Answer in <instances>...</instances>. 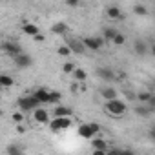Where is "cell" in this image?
Returning a JSON list of instances; mask_svg holds the SVG:
<instances>
[{
    "label": "cell",
    "mask_w": 155,
    "mask_h": 155,
    "mask_svg": "<svg viewBox=\"0 0 155 155\" xmlns=\"http://www.w3.org/2000/svg\"><path fill=\"white\" fill-rule=\"evenodd\" d=\"M151 97H153V95H151L150 91H140V93L137 95V99H139V102H142V104H148Z\"/></svg>",
    "instance_id": "22"
},
{
    "label": "cell",
    "mask_w": 155,
    "mask_h": 155,
    "mask_svg": "<svg viewBox=\"0 0 155 155\" xmlns=\"http://www.w3.org/2000/svg\"><path fill=\"white\" fill-rule=\"evenodd\" d=\"M18 106L22 111H35V110H38L40 102L35 99V95H28V97L18 99Z\"/></svg>",
    "instance_id": "1"
},
{
    "label": "cell",
    "mask_w": 155,
    "mask_h": 155,
    "mask_svg": "<svg viewBox=\"0 0 155 155\" xmlns=\"http://www.w3.org/2000/svg\"><path fill=\"white\" fill-rule=\"evenodd\" d=\"M33 117H35V120H37L38 124H48V122H49V115H48V111H46L44 108H38V110H35Z\"/></svg>",
    "instance_id": "9"
},
{
    "label": "cell",
    "mask_w": 155,
    "mask_h": 155,
    "mask_svg": "<svg viewBox=\"0 0 155 155\" xmlns=\"http://www.w3.org/2000/svg\"><path fill=\"white\" fill-rule=\"evenodd\" d=\"M33 95H35V99H37L40 104H48V102H49V91H48L46 88H38Z\"/></svg>",
    "instance_id": "10"
},
{
    "label": "cell",
    "mask_w": 155,
    "mask_h": 155,
    "mask_svg": "<svg viewBox=\"0 0 155 155\" xmlns=\"http://www.w3.org/2000/svg\"><path fill=\"white\" fill-rule=\"evenodd\" d=\"M69 8H77V6H79V2H77V0H68V2H66Z\"/></svg>",
    "instance_id": "32"
},
{
    "label": "cell",
    "mask_w": 155,
    "mask_h": 155,
    "mask_svg": "<svg viewBox=\"0 0 155 155\" xmlns=\"http://www.w3.org/2000/svg\"><path fill=\"white\" fill-rule=\"evenodd\" d=\"M73 111L69 110V108H66V106H57L55 108V111H53V115H55V119H58V117H69Z\"/></svg>",
    "instance_id": "15"
},
{
    "label": "cell",
    "mask_w": 155,
    "mask_h": 155,
    "mask_svg": "<svg viewBox=\"0 0 155 155\" xmlns=\"http://www.w3.org/2000/svg\"><path fill=\"white\" fill-rule=\"evenodd\" d=\"M58 55H62V57H69V55H71V49H69L68 46H60V48H58Z\"/></svg>",
    "instance_id": "27"
},
{
    "label": "cell",
    "mask_w": 155,
    "mask_h": 155,
    "mask_svg": "<svg viewBox=\"0 0 155 155\" xmlns=\"http://www.w3.org/2000/svg\"><path fill=\"white\" fill-rule=\"evenodd\" d=\"M124 42H126V38H124V35H120V33L113 38V44H117V46H122Z\"/></svg>",
    "instance_id": "29"
},
{
    "label": "cell",
    "mask_w": 155,
    "mask_h": 155,
    "mask_svg": "<svg viewBox=\"0 0 155 155\" xmlns=\"http://www.w3.org/2000/svg\"><path fill=\"white\" fill-rule=\"evenodd\" d=\"M35 42H44V35H42V33L37 35V37H35Z\"/></svg>",
    "instance_id": "36"
},
{
    "label": "cell",
    "mask_w": 155,
    "mask_h": 155,
    "mask_svg": "<svg viewBox=\"0 0 155 155\" xmlns=\"http://www.w3.org/2000/svg\"><path fill=\"white\" fill-rule=\"evenodd\" d=\"M79 135L82 137V139H91L97 131H101V126L97 124V122H90V124H81L79 126Z\"/></svg>",
    "instance_id": "3"
},
{
    "label": "cell",
    "mask_w": 155,
    "mask_h": 155,
    "mask_svg": "<svg viewBox=\"0 0 155 155\" xmlns=\"http://www.w3.org/2000/svg\"><path fill=\"white\" fill-rule=\"evenodd\" d=\"M68 48L71 49V53H77V55H82L84 51H86V46H84V42H81V40H69L68 42Z\"/></svg>",
    "instance_id": "8"
},
{
    "label": "cell",
    "mask_w": 155,
    "mask_h": 155,
    "mask_svg": "<svg viewBox=\"0 0 155 155\" xmlns=\"http://www.w3.org/2000/svg\"><path fill=\"white\" fill-rule=\"evenodd\" d=\"M106 13H108V17H110V18H113V20H117V18H122V13H120V9H119L117 6H110Z\"/></svg>",
    "instance_id": "16"
},
{
    "label": "cell",
    "mask_w": 155,
    "mask_h": 155,
    "mask_svg": "<svg viewBox=\"0 0 155 155\" xmlns=\"http://www.w3.org/2000/svg\"><path fill=\"white\" fill-rule=\"evenodd\" d=\"M13 84H15V81L11 79L9 75H0V86H2V88H11Z\"/></svg>",
    "instance_id": "18"
},
{
    "label": "cell",
    "mask_w": 155,
    "mask_h": 155,
    "mask_svg": "<svg viewBox=\"0 0 155 155\" xmlns=\"http://www.w3.org/2000/svg\"><path fill=\"white\" fill-rule=\"evenodd\" d=\"M93 155H108V151H102V150H95Z\"/></svg>",
    "instance_id": "37"
},
{
    "label": "cell",
    "mask_w": 155,
    "mask_h": 155,
    "mask_svg": "<svg viewBox=\"0 0 155 155\" xmlns=\"http://www.w3.org/2000/svg\"><path fill=\"white\" fill-rule=\"evenodd\" d=\"M51 31H53L55 35H64V33L68 31V26H66L64 22H57V24L51 26Z\"/></svg>",
    "instance_id": "17"
},
{
    "label": "cell",
    "mask_w": 155,
    "mask_h": 155,
    "mask_svg": "<svg viewBox=\"0 0 155 155\" xmlns=\"http://www.w3.org/2000/svg\"><path fill=\"white\" fill-rule=\"evenodd\" d=\"M24 33L26 35H29V37H37V35H40V29H38V26H35V24H24Z\"/></svg>",
    "instance_id": "14"
},
{
    "label": "cell",
    "mask_w": 155,
    "mask_h": 155,
    "mask_svg": "<svg viewBox=\"0 0 155 155\" xmlns=\"http://www.w3.org/2000/svg\"><path fill=\"white\" fill-rule=\"evenodd\" d=\"M91 146H93V150H102V151H106V148H108V144H106L104 139H95V140H91Z\"/></svg>",
    "instance_id": "20"
},
{
    "label": "cell",
    "mask_w": 155,
    "mask_h": 155,
    "mask_svg": "<svg viewBox=\"0 0 155 155\" xmlns=\"http://www.w3.org/2000/svg\"><path fill=\"white\" fill-rule=\"evenodd\" d=\"M101 95H102V99H106V102L117 101V91H115L113 88H102V90H101Z\"/></svg>",
    "instance_id": "12"
},
{
    "label": "cell",
    "mask_w": 155,
    "mask_h": 155,
    "mask_svg": "<svg viewBox=\"0 0 155 155\" xmlns=\"http://www.w3.org/2000/svg\"><path fill=\"white\" fill-rule=\"evenodd\" d=\"M22 120H24V115H22V113H13V122L20 124Z\"/></svg>",
    "instance_id": "30"
},
{
    "label": "cell",
    "mask_w": 155,
    "mask_h": 155,
    "mask_svg": "<svg viewBox=\"0 0 155 155\" xmlns=\"http://www.w3.org/2000/svg\"><path fill=\"white\" fill-rule=\"evenodd\" d=\"M73 77H75V79L79 81V82H84V81L88 79V73H86L84 69H81V68H77V69H75V73H73Z\"/></svg>",
    "instance_id": "21"
},
{
    "label": "cell",
    "mask_w": 155,
    "mask_h": 155,
    "mask_svg": "<svg viewBox=\"0 0 155 155\" xmlns=\"http://www.w3.org/2000/svg\"><path fill=\"white\" fill-rule=\"evenodd\" d=\"M2 48H4V51H6L8 55H11L13 58H17L18 55H22V49H20V46H18V44H15V42H6Z\"/></svg>",
    "instance_id": "6"
},
{
    "label": "cell",
    "mask_w": 155,
    "mask_h": 155,
    "mask_svg": "<svg viewBox=\"0 0 155 155\" xmlns=\"http://www.w3.org/2000/svg\"><path fill=\"white\" fill-rule=\"evenodd\" d=\"M150 51H151V55L155 57V44H151V49H150Z\"/></svg>",
    "instance_id": "39"
},
{
    "label": "cell",
    "mask_w": 155,
    "mask_h": 155,
    "mask_svg": "<svg viewBox=\"0 0 155 155\" xmlns=\"http://www.w3.org/2000/svg\"><path fill=\"white\" fill-rule=\"evenodd\" d=\"M133 49H135V53H137L139 57H144V55L148 53V46H146V42H142V40H135Z\"/></svg>",
    "instance_id": "13"
},
{
    "label": "cell",
    "mask_w": 155,
    "mask_h": 155,
    "mask_svg": "<svg viewBox=\"0 0 155 155\" xmlns=\"http://www.w3.org/2000/svg\"><path fill=\"white\" fill-rule=\"evenodd\" d=\"M150 111H151V108H150V106H137V108H135V113H137V115H140V117L150 115Z\"/></svg>",
    "instance_id": "23"
},
{
    "label": "cell",
    "mask_w": 155,
    "mask_h": 155,
    "mask_svg": "<svg viewBox=\"0 0 155 155\" xmlns=\"http://www.w3.org/2000/svg\"><path fill=\"white\" fill-rule=\"evenodd\" d=\"M120 155H135L131 150H120Z\"/></svg>",
    "instance_id": "35"
},
{
    "label": "cell",
    "mask_w": 155,
    "mask_h": 155,
    "mask_svg": "<svg viewBox=\"0 0 155 155\" xmlns=\"http://www.w3.org/2000/svg\"><path fill=\"white\" fill-rule=\"evenodd\" d=\"M86 49H91V51H99L102 46H104V37H88L82 40Z\"/></svg>",
    "instance_id": "5"
},
{
    "label": "cell",
    "mask_w": 155,
    "mask_h": 155,
    "mask_svg": "<svg viewBox=\"0 0 155 155\" xmlns=\"http://www.w3.org/2000/svg\"><path fill=\"white\" fill-rule=\"evenodd\" d=\"M148 135H150V139H151V140L155 142V126H151V128H150V131H148Z\"/></svg>",
    "instance_id": "31"
},
{
    "label": "cell",
    "mask_w": 155,
    "mask_h": 155,
    "mask_svg": "<svg viewBox=\"0 0 155 155\" xmlns=\"http://www.w3.org/2000/svg\"><path fill=\"white\" fill-rule=\"evenodd\" d=\"M117 35H119V31L115 28H104V40H111L113 42V38Z\"/></svg>",
    "instance_id": "19"
},
{
    "label": "cell",
    "mask_w": 155,
    "mask_h": 155,
    "mask_svg": "<svg viewBox=\"0 0 155 155\" xmlns=\"http://www.w3.org/2000/svg\"><path fill=\"white\" fill-rule=\"evenodd\" d=\"M146 106H150L151 110H155V97H151V99H150V102H148Z\"/></svg>",
    "instance_id": "33"
},
{
    "label": "cell",
    "mask_w": 155,
    "mask_h": 155,
    "mask_svg": "<svg viewBox=\"0 0 155 155\" xmlns=\"http://www.w3.org/2000/svg\"><path fill=\"white\" fill-rule=\"evenodd\" d=\"M31 62H33V60H31V57H29V55H24V53H22V55H18V57L15 58V64H17L18 68H29V66H31Z\"/></svg>",
    "instance_id": "11"
},
{
    "label": "cell",
    "mask_w": 155,
    "mask_h": 155,
    "mask_svg": "<svg viewBox=\"0 0 155 155\" xmlns=\"http://www.w3.org/2000/svg\"><path fill=\"white\" fill-rule=\"evenodd\" d=\"M62 69H64V73H75V69H77V68L73 66V62H66Z\"/></svg>",
    "instance_id": "28"
},
{
    "label": "cell",
    "mask_w": 155,
    "mask_h": 155,
    "mask_svg": "<svg viewBox=\"0 0 155 155\" xmlns=\"http://www.w3.org/2000/svg\"><path fill=\"white\" fill-rule=\"evenodd\" d=\"M106 110H108V113H111V115H115V117H120V115H124L126 113V102L124 101H110V102H106Z\"/></svg>",
    "instance_id": "2"
},
{
    "label": "cell",
    "mask_w": 155,
    "mask_h": 155,
    "mask_svg": "<svg viewBox=\"0 0 155 155\" xmlns=\"http://www.w3.org/2000/svg\"><path fill=\"white\" fill-rule=\"evenodd\" d=\"M17 131H18V133H24V128H22V126L18 124V126H17Z\"/></svg>",
    "instance_id": "38"
},
{
    "label": "cell",
    "mask_w": 155,
    "mask_h": 155,
    "mask_svg": "<svg viewBox=\"0 0 155 155\" xmlns=\"http://www.w3.org/2000/svg\"><path fill=\"white\" fill-rule=\"evenodd\" d=\"M8 153H9V155H22V150H20L18 146L11 144V146H8Z\"/></svg>",
    "instance_id": "26"
},
{
    "label": "cell",
    "mask_w": 155,
    "mask_h": 155,
    "mask_svg": "<svg viewBox=\"0 0 155 155\" xmlns=\"http://www.w3.org/2000/svg\"><path fill=\"white\" fill-rule=\"evenodd\" d=\"M60 101V93L58 91H49V104H57Z\"/></svg>",
    "instance_id": "25"
},
{
    "label": "cell",
    "mask_w": 155,
    "mask_h": 155,
    "mask_svg": "<svg viewBox=\"0 0 155 155\" xmlns=\"http://www.w3.org/2000/svg\"><path fill=\"white\" fill-rule=\"evenodd\" d=\"M108 155H120V150L113 148V150H110V151H108Z\"/></svg>",
    "instance_id": "34"
},
{
    "label": "cell",
    "mask_w": 155,
    "mask_h": 155,
    "mask_svg": "<svg viewBox=\"0 0 155 155\" xmlns=\"http://www.w3.org/2000/svg\"><path fill=\"white\" fill-rule=\"evenodd\" d=\"M69 126H71V119L69 117H58V119H53L49 122V128H51L53 133H58L62 130H68Z\"/></svg>",
    "instance_id": "4"
},
{
    "label": "cell",
    "mask_w": 155,
    "mask_h": 155,
    "mask_svg": "<svg viewBox=\"0 0 155 155\" xmlns=\"http://www.w3.org/2000/svg\"><path fill=\"white\" fill-rule=\"evenodd\" d=\"M133 13H135V15H139V17H144V15H148V9H146V6L137 4V6L133 8Z\"/></svg>",
    "instance_id": "24"
},
{
    "label": "cell",
    "mask_w": 155,
    "mask_h": 155,
    "mask_svg": "<svg viewBox=\"0 0 155 155\" xmlns=\"http://www.w3.org/2000/svg\"><path fill=\"white\" fill-rule=\"evenodd\" d=\"M97 75L101 77L102 81H106V82H111V81L117 79V75H115L110 68H99V69H97Z\"/></svg>",
    "instance_id": "7"
}]
</instances>
